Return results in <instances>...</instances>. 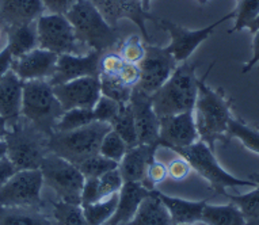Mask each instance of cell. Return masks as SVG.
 Segmentation results:
<instances>
[{
  "label": "cell",
  "mask_w": 259,
  "mask_h": 225,
  "mask_svg": "<svg viewBox=\"0 0 259 225\" xmlns=\"http://www.w3.org/2000/svg\"><path fill=\"white\" fill-rule=\"evenodd\" d=\"M214 63L209 64L204 76L198 79V94L193 109L200 140L206 143L212 151L216 141L228 143V125L232 118V99L227 98L223 89H213L206 84Z\"/></svg>",
  "instance_id": "6da1fadb"
},
{
  "label": "cell",
  "mask_w": 259,
  "mask_h": 225,
  "mask_svg": "<svg viewBox=\"0 0 259 225\" xmlns=\"http://www.w3.org/2000/svg\"><path fill=\"white\" fill-rule=\"evenodd\" d=\"M200 63H185L178 65L170 79L152 94V106L157 117L193 111L198 94L196 71Z\"/></svg>",
  "instance_id": "7a4b0ae2"
},
{
  "label": "cell",
  "mask_w": 259,
  "mask_h": 225,
  "mask_svg": "<svg viewBox=\"0 0 259 225\" xmlns=\"http://www.w3.org/2000/svg\"><path fill=\"white\" fill-rule=\"evenodd\" d=\"M65 17L71 22L77 41L90 51L106 53L121 42L118 30L105 21L90 0H77Z\"/></svg>",
  "instance_id": "3957f363"
},
{
  "label": "cell",
  "mask_w": 259,
  "mask_h": 225,
  "mask_svg": "<svg viewBox=\"0 0 259 225\" xmlns=\"http://www.w3.org/2000/svg\"><path fill=\"white\" fill-rule=\"evenodd\" d=\"M5 140L7 143V157L18 171L37 170L41 167L44 157L49 153V136L22 117L17 122L9 125Z\"/></svg>",
  "instance_id": "277c9868"
},
{
  "label": "cell",
  "mask_w": 259,
  "mask_h": 225,
  "mask_svg": "<svg viewBox=\"0 0 259 225\" xmlns=\"http://www.w3.org/2000/svg\"><path fill=\"white\" fill-rule=\"evenodd\" d=\"M110 130V123L94 121L75 130L55 132L49 136L48 149L77 167L85 159L99 153L103 137Z\"/></svg>",
  "instance_id": "5b68a950"
},
{
  "label": "cell",
  "mask_w": 259,
  "mask_h": 225,
  "mask_svg": "<svg viewBox=\"0 0 259 225\" xmlns=\"http://www.w3.org/2000/svg\"><path fill=\"white\" fill-rule=\"evenodd\" d=\"M64 114V109L56 98L53 87L47 79L29 80L23 83L22 117L35 127L52 136L56 123Z\"/></svg>",
  "instance_id": "8992f818"
},
{
  "label": "cell",
  "mask_w": 259,
  "mask_h": 225,
  "mask_svg": "<svg viewBox=\"0 0 259 225\" xmlns=\"http://www.w3.org/2000/svg\"><path fill=\"white\" fill-rule=\"evenodd\" d=\"M186 159L191 166V170H194L197 174H200L205 181H208L213 190L227 196V187L238 186H255L254 181H246V179L235 178L234 175L228 174L223 167L219 164L214 153L206 143L198 140L194 144L183 148L171 149Z\"/></svg>",
  "instance_id": "52a82bcc"
},
{
  "label": "cell",
  "mask_w": 259,
  "mask_h": 225,
  "mask_svg": "<svg viewBox=\"0 0 259 225\" xmlns=\"http://www.w3.org/2000/svg\"><path fill=\"white\" fill-rule=\"evenodd\" d=\"M39 170L42 172L44 185L51 187L60 201L81 205V193L85 179L75 164L49 152L44 157Z\"/></svg>",
  "instance_id": "ba28073f"
},
{
  "label": "cell",
  "mask_w": 259,
  "mask_h": 225,
  "mask_svg": "<svg viewBox=\"0 0 259 225\" xmlns=\"http://www.w3.org/2000/svg\"><path fill=\"white\" fill-rule=\"evenodd\" d=\"M38 48L56 55H87L90 49L76 38L75 30L65 15L44 14L37 19Z\"/></svg>",
  "instance_id": "9c48e42d"
},
{
  "label": "cell",
  "mask_w": 259,
  "mask_h": 225,
  "mask_svg": "<svg viewBox=\"0 0 259 225\" xmlns=\"http://www.w3.org/2000/svg\"><path fill=\"white\" fill-rule=\"evenodd\" d=\"M44 186L42 172L37 170L17 171L14 176L0 189V206H31L41 205Z\"/></svg>",
  "instance_id": "30bf717a"
},
{
  "label": "cell",
  "mask_w": 259,
  "mask_h": 225,
  "mask_svg": "<svg viewBox=\"0 0 259 225\" xmlns=\"http://www.w3.org/2000/svg\"><path fill=\"white\" fill-rule=\"evenodd\" d=\"M139 67L141 76L137 85L152 95L170 79L178 63L168 48L145 43V56L139 63Z\"/></svg>",
  "instance_id": "8fae6325"
},
{
  "label": "cell",
  "mask_w": 259,
  "mask_h": 225,
  "mask_svg": "<svg viewBox=\"0 0 259 225\" xmlns=\"http://www.w3.org/2000/svg\"><path fill=\"white\" fill-rule=\"evenodd\" d=\"M232 18H235V11L230 13L228 15H224L214 23L200 30L185 29L174 22L168 21V19H160V18L157 19L156 25L160 26L161 29H164L170 34L171 43L167 48L172 53L177 63H185L196 52L197 48L213 34L216 27H219L223 22L230 21Z\"/></svg>",
  "instance_id": "7c38bea8"
},
{
  "label": "cell",
  "mask_w": 259,
  "mask_h": 225,
  "mask_svg": "<svg viewBox=\"0 0 259 225\" xmlns=\"http://www.w3.org/2000/svg\"><path fill=\"white\" fill-rule=\"evenodd\" d=\"M99 13L102 14L105 21L117 29V25L121 19H129L140 29L141 35L145 39V43H151L152 39L149 37L147 27H145V21H152L156 23L157 19L155 15L145 11L141 0H90Z\"/></svg>",
  "instance_id": "4fadbf2b"
},
{
  "label": "cell",
  "mask_w": 259,
  "mask_h": 225,
  "mask_svg": "<svg viewBox=\"0 0 259 225\" xmlns=\"http://www.w3.org/2000/svg\"><path fill=\"white\" fill-rule=\"evenodd\" d=\"M52 87L64 111L71 109H94L102 95L99 76L79 77Z\"/></svg>",
  "instance_id": "5bb4252c"
},
{
  "label": "cell",
  "mask_w": 259,
  "mask_h": 225,
  "mask_svg": "<svg viewBox=\"0 0 259 225\" xmlns=\"http://www.w3.org/2000/svg\"><path fill=\"white\" fill-rule=\"evenodd\" d=\"M129 105L133 111L139 145L145 144L159 147L160 119L153 110L152 95L145 93L139 85H135L132 88Z\"/></svg>",
  "instance_id": "9a60e30c"
},
{
  "label": "cell",
  "mask_w": 259,
  "mask_h": 225,
  "mask_svg": "<svg viewBox=\"0 0 259 225\" xmlns=\"http://www.w3.org/2000/svg\"><path fill=\"white\" fill-rule=\"evenodd\" d=\"M159 147L183 148L200 140L193 111L160 117Z\"/></svg>",
  "instance_id": "2e32d148"
},
{
  "label": "cell",
  "mask_w": 259,
  "mask_h": 225,
  "mask_svg": "<svg viewBox=\"0 0 259 225\" xmlns=\"http://www.w3.org/2000/svg\"><path fill=\"white\" fill-rule=\"evenodd\" d=\"M103 52L90 51L87 55H60L55 72L49 77L52 85L63 84L79 77L99 76V61Z\"/></svg>",
  "instance_id": "e0dca14e"
},
{
  "label": "cell",
  "mask_w": 259,
  "mask_h": 225,
  "mask_svg": "<svg viewBox=\"0 0 259 225\" xmlns=\"http://www.w3.org/2000/svg\"><path fill=\"white\" fill-rule=\"evenodd\" d=\"M59 55L53 52L35 48L29 53L13 60L11 69L22 81L42 80L55 72Z\"/></svg>",
  "instance_id": "ac0fdd59"
},
{
  "label": "cell",
  "mask_w": 259,
  "mask_h": 225,
  "mask_svg": "<svg viewBox=\"0 0 259 225\" xmlns=\"http://www.w3.org/2000/svg\"><path fill=\"white\" fill-rule=\"evenodd\" d=\"M157 145L140 144L129 148L118 163V171L123 182L144 183L149 164L155 160Z\"/></svg>",
  "instance_id": "d6986e66"
},
{
  "label": "cell",
  "mask_w": 259,
  "mask_h": 225,
  "mask_svg": "<svg viewBox=\"0 0 259 225\" xmlns=\"http://www.w3.org/2000/svg\"><path fill=\"white\" fill-rule=\"evenodd\" d=\"M42 0H0V23L9 30L29 25L44 15Z\"/></svg>",
  "instance_id": "ffe728a7"
},
{
  "label": "cell",
  "mask_w": 259,
  "mask_h": 225,
  "mask_svg": "<svg viewBox=\"0 0 259 225\" xmlns=\"http://www.w3.org/2000/svg\"><path fill=\"white\" fill-rule=\"evenodd\" d=\"M23 83L11 68L0 76V115L7 119L9 125L22 117Z\"/></svg>",
  "instance_id": "44dd1931"
},
{
  "label": "cell",
  "mask_w": 259,
  "mask_h": 225,
  "mask_svg": "<svg viewBox=\"0 0 259 225\" xmlns=\"http://www.w3.org/2000/svg\"><path fill=\"white\" fill-rule=\"evenodd\" d=\"M151 191L152 190L143 186L141 183L123 182L118 193L119 198L117 209L113 217L107 221V225H121L132 220L143 200L151 194Z\"/></svg>",
  "instance_id": "7402d4cb"
},
{
  "label": "cell",
  "mask_w": 259,
  "mask_h": 225,
  "mask_svg": "<svg viewBox=\"0 0 259 225\" xmlns=\"http://www.w3.org/2000/svg\"><path fill=\"white\" fill-rule=\"evenodd\" d=\"M156 196L160 198V201L164 204L167 210L170 212V216L172 218V222L175 224H190L194 225L197 222H201V216L202 210L206 205V201H187L177 197H170L163 194L156 190Z\"/></svg>",
  "instance_id": "603a6c76"
},
{
  "label": "cell",
  "mask_w": 259,
  "mask_h": 225,
  "mask_svg": "<svg viewBox=\"0 0 259 225\" xmlns=\"http://www.w3.org/2000/svg\"><path fill=\"white\" fill-rule=\"evenodd\" d=\"M121 225H174V222L170 212L156 196V190H152L143 200L132 220Z\"/></svg>",
  "instance_id": "cb8c5ba5"
},
{
  "label": "cell",
  "mask_w": 259,
  "mask_h": 225,
  "mask_svg": "<svg viewBox=\"0 0 259 225\" xmlns=\"http://www.w3.org/2000/svg\"><path fill=\"white\" fill-rule=\"evenodd\" d=\"M9 43L7 48L13 55V59L29 53L38 48V35H37V21L29 25L15 26L7 30Z\"/></svg>",
  "instance_id": "d4e9b609"
},
{
  "label": "cell",
  "mask_w": 259,
  "mask_h": 225,
  "mask_svg": "<svg viewBox=\"0 0 259 225\" xmlns=\"http://www.w3.org/2000/svg\"><path fill=\"white\" fill-rule=\"evenodd\" d=\"M0 225H53L38 208L0 206Z\"/></svg>",
  "instance_id": "484cf974"
},
{
  "label": "cell",
  "mask_w": 259,
  "mask_h": 225,
  "mask_svg": "<svg viewBox=\"0 0 259 225\" xmlns=\"http://www.w3.org/2000/svg\"><path fill=\"white\" fill-rule=\"evenodd\" d=\"M205 225H246L242 210L232 202L228 205H205L201 216Z\"/></svg>",
  "instance_id": "4316f807"
},
{
  "label": "cell",
  "mask_w": 259,
  "mask_h": 225,
  "mask_svg": "<svg viewBox=\"0 0 259 225\" xmlns=\"http://www.w3.org/2000/svg\"><path fill=\"white\" fill-rule=\"evenodd\" d=\"M252 181L256 185L250 193L242 196H231L227 193L225 196L242 210L243 216L246 218V225H259V174H255Z\"/></svg>",
  "instance_id": "83f0119b"
},
{
  "label": "cell",
  "mask_w": 259,
  "mask_h": 225,
  "mask_svg": "<svg viewBox=\"0 0 259 225\" xmlns=\"http://www.w3.org/2000/svg\"><path fill=\"white\" fill-rule=\"evenodd\" d=\"M110 125L111 129L118 133L119 137L125 141L127 149L135 148L139 145V137H137L136 125H135V118H133V111L129 103L121 106L118 114L113 119Z\"/></svg>",
  "instance_id": "f1b7e54d"
},
{
  "label": "cell",
  "mask_w": 259,
  "mask_h": 225,
  "mask_svg": "<svg viewBox=\"0 0 259 225\" xmlns=\"http://www.w3.org/2000/svg\"><path fill=\"white\" fill-rule=\"evenodd\" d=\"M118 198L119 194L117 193V194L107 197L105 200H101L98 202L81 206L87 222L90 225L106 224L107 221L110 220L113 214H114L117 205H118Z\"/></svg>",
  "instance_id": "f546056e"
},
{
  "label": "cell",
  "mask_w": 259,
  "mask_h": 225,
  "mask_svg": "<svg viewBox=\"0 0 259 225\" xmlns=\"http://www.w3.org/2000/svg\"><path fill=\"white\" fill-rule=\"evenodd\" d=\"M101 80V94L103 97L113 99L119 105H126L131 101L132 88L121 81L118 76H107V75H99Z\"/></svg>",
  "instance_id": "4dcf8cb0"
},
{
  "label": "cell",
  "mask_w": 259,
  "mask_h": 225,
  "mask_svg": "<svg viewBox=\"0 0 259 225\" xmlns=\"http://www.w3.org/2000/svg\"><path fill=\"white\" fill-rule=\"evenodd\" d=\"M94 121H95V118H94L93 109H71V110L64 111L61 118L56 123L55 132L75 130V129L85 126Z\"/></svg>",
  "instance_id": "1f68e13d"
},
{
  "label": "cell",
  "mask_w": 259,
  "mask_h": 225,
  "mask_svg": "<svg viewBox=\"0 0 259 225\" xmlns=\"http://www.w3.org/2000/svg\"><path fill=\"white\" fill-rule=\"evenodd\" d=\"M239 139L242 144L252 152L259 155V130L254 127L248 126L240 119L231 118L228 125V139Z\"/></svg>",
  "instance_id": "d6a6232c"
},
{
  "label": "cell",
  "mask_w": 259,
  "mask_h": 225,
  "mask_svg": "<svg viewBox=\"0 0 259 225\" xmlns=\"http://www.w3.org/2000/svg\"><path fill=\"white\" fill-rule=\"evenodd\" d=\"M53 216L57 225H90L83 213L81 205H73L68 202H55Z\"/></svg>",
  "instance_id": "836d02e7"
},
{
  "label": "cell",
  "mask_w": 259,
  "mask_h": 225,
  "mask_svg": "<svg viewBox=\"0 0 259 225\" xmlns=\"http://www.w3.org/2000/svg\"><path fill=\"white\" fill-rule=\"evenodd\" d=\"M77 168L80 170L84 179L101 178L102 175H105L109 171L118 168V163L107 159V157H105L101 153H97V155L85 159L84 162H81L77 166Z\"/></svg>",
  "instance_id": "e575fe53"
},
{
  "label": "cell",
  "mask_w": 259,
  "mask_h": 225,
  "mask_svg": "<svg viewBox=\"0 0 259 225\" xmlns=\"http://www.w3.org/2000/svg\"><path fill=\"white\" fill-rule=\"evenodd\" d=\"M259 0H238V6L235 10V25L228 33H236L243 29H247L251 22L258 17Z\"/></svg>",
  "instance_id": "d590c367"
},
{
  "label": "cell",
  "mask_w": 259,
  "mask_h": 225,
  "mask_svg": "<svg viewBox=\"0 0 259 225\" xmlns=\"http://www.w3.org/2000/svg\"><path fill=\"white\" fill-rule=\"evenodd\" d=\"M126 151L127 145L125 144V141L113 129L107 133L106 136L103 137L102 143H101V148H99V153L101 155H103L107 159L114 160L117 163L122 160L123 155L126 153Z\"/></svg>",
  "instance_id": "8d00e7d4"
},
{
  "label": "cell",
  "mask_w": 259,
  "mask_h": 225,
  "mask_svg": "<svg viewBox=\"0 0 259 225\" xmlns=\"http://www.w3.org/2000/svg\"><path fill=\"white\" fill-rule=\"evenodd\" d=\"M119 56L125 63L139 64L145 56V43L141 42L139 35H131L125 42L121 43Z\"/></svg>",
  "instance_id": "74e56055"
},
{
  "label": "cell",
  "mask_w": 259,
  "mask_h": 225,
  "mask_svg": "<svg viewBox=\"0 0 259 225\" xmlns=\"http://www.w3.org/2000/svg\"><path fill=\"white\" fill-rule=\"evenodd\" d=\"M123 185L122 176L119 174L118 168L111 170L98 178V197L99 201L105 200L107 197L117 194Z\"/></svg>",
  "instance_id": "f35d334b"
},
{
  "label": "cell",
  "mask_w": 259,
  "mask_h": 225,
  "mask_svg": "<svg viewBox=\"0 0 259 225\" xmlns=\"http://www.w3.org/2000/svg\"><path fill=\"white\" fill-rule=\"evenodd\" d=\"M121 106L122 105H119L118 102L101 95V98L98 99V102L93 109L94 118H95V121H99V122L111 123L113 119L118 114Z\"/></svg>",
  "instance_id": "ab89813d"
},
{
  "label": "cell",
  "mask_w": 259,
  "mask_h": 225,
  "mask_svg": "<svg viewBox=\"0 0 259 225\" xmlns=\"http://www.w3.org/2000/svg\"><path fill=\"white\" fill-rule=\"evenodd\" d=\"M123 64L125 61L119 56V53L106 52V53H103L101 61H99V72L101 75H107V76H118Z\"/></svg>",
  "instance_id": "60d3db41"
},
{
  "label": "cell",
  "mask_w": 259,
  "mask_h": 225,
  "mask_svg": "<svg viewBox=\"0 0 259 225\" xmlns=\"http://www.w3.org/2000/svg\"><path fill=\"white\" fill-rule=\"evenodd\" d=\"M167 178H168V168H167L166 164L153 160L147 170V176H145L143 186H145L149 190H155V186L164 182Z\"/></svg>",
  "instance_id": "b9f144b4"
},
{
  "label": "cell",
  "mask_w": 259,
  "mask_h": 225,
  "mask_svg": "<svg viewBox=\"0 0 259 225\" xmlns=\"http://www.w3.org/2000/svg\"><path fill=\"white\" fill-rule=\"evenodd\" d=\"M167 168H168V176H170L171 179L177 181V182L185 181L191 172V166L189 164V162H187L186 159L182 156H179L178 159L171 160V162L167 164Z\"/></svg>",
  "instance_id": "7bdbcfd3"
},
{
  "label": "cell",
  "mask_w": 259,
  "mask_h": 225,
  "mask_svg": "<svg viewBox=\"0 0 259 225\" xmlns=\"http://www.w3.org/2000/svg\"><path fill=\"white\" fill-rule=\"evenodd\" d=\"M140 67L139 64H131V63H125L123 64L122 69L119 72L118 77L121 79L122 83H125L129 87H135V85L139 84L140 81Z\"/></svg>",
  "instance_id": "ee69618b"
},
{
  "label": "cell",
  "mask_w": 259,
  "mask_h": 225,
  "mask_svg": "<svg viewBox=\"0 0 259 225\" xmlns=\"http://www.w3.org/2000/svg\"><path fill=\"white\" fill-rule=\"evenodd\" d=\"M76 2L77 0H42V5L45 11H49V14L65 15Z\"/></svg>",
  "instance_id": "f6af8a7d"
},
{
  "label": "cell",
  "mask_w": 259,
  "mask_h": 225,
  "mask_svg": "<svg viewBox=\"0 0 259 225\" xmlns=\"http://www.w3.org/2000/svg\"><path fill=\"white\" fill-rule=\"evenodd\" d=\"M17 168L10 160L9 157L6 156L0 160V189L5 186L6 183L9 182L10 179L13 178L14 174L17 172Z\"/></svg>",
  "instance_id": "bcb514c9"
},
{
  "label": "cell",
  "mask_w": 259,
  "mask_h": 225,
  "mask_svg": "<svg viewBox=\"0 0 259 225\" xmlns=\"http://www.w3.org/2000/svg\"><path fill=\"white\" fill-rule=\"evenodd\" d=\"M255 65H258L259 67V31L255 33L254 39H252V57H251L250 61H247V63L244 64L242 72L243 73L250 72Z\"/></svg>",
  "instance_id": "7dc6e473"
},
{
  "label": "cell",
  "mask_w": 259,
  "mask_h": 225,
  "mask_svg": "<svg viewBox=\"0 0 259 225\" xmlns=\"http://www.w3.org/2000/svg\"><path fill=\"white\" fill-rule=\"evenodd\" d=\"M13 55L7 47L0 52V76H3L10 68H11V64H13Z\"/></svg>",
  "instance_id": "c3c4849f"
},
{
  "label": "cell",
  "mask_w": 259,
  "mask_h": 225,
  "mask_svg": "<svg viewBox=\"0 0 259 225\" xmlns=\"http://www.w3.org/2000/svg\"><path fill=\"white\" fill-rule=\"evenodd\" d=\"M7 132H9V122H7V119L0 115V140L5 139Z\"/></svg>",
  "instance_id": "681fc988"
},
{
  "label": "cell",
  "mask_w": 259,
  "mask_h": 225,
  "mask_svg": "<svg viewBox=\"0 0 259 225\" xmlns=\"http://www.w3.org/2000/svg\"><path fill=\"white\" fill-rule=\"evenodd\" d=\"M247 29L250 30V33H252V34H255L256 31H259V14H258V17L255 18L254 21L251 22L250 25H248Z\"/></svg>",
  "instance_id": "f907efd6"
},
{
  "label": "cell",
  "mask_w": 259,
  "mask_h": 225,
  "mask_svg": "<svg viewBox=\"0 0 259 225\" xmlns=\"http://www.w3.org/2000/svg\"><path fill=\"white\" fill-rule=\"evenodd\" d=\"M6 156H7V143L5 139H2L0 140V160Z\"/></svg>",
  "instance_id": "816d5d0a"
},
{
  "label": "cell",
  "mask_w": 259,
  "mask_h": 225,
  "mask_svg": "<svg viewBox=\"0 0 259 225\" xmlns=\"http://www.w3.org/2000/svg\"><path fill=\"white\" fill-rule=\"evenodd\" d=\"M141 5L144 7L145 11H151V0H141Z\"/></svg>",
  "instance_id": "f5cc1de1"
},
{
  "label": "cell",
  "mask_w": 259,
  "mask_h": 225,
  "mask_svg": "<svg viewBox=\"0 0 259 225\" xmlns=\"http://www.w3.org/2000/svg\"><path fill=\"white\" fill-rule=\"evenodd\" d=\"M197 2H198V3H200L201 6H205V5H206V3H208L209 0H197Z\"/></svg>",
  "instance_id": "db71d44e"
},
{
  "label": "cell",
  "mask_w": 259,
  "mask_h": 225,
  "mask_svg": "<svg viewBox=\"0 0 259 225\" xmlns=\"http://www.w3.org/2000/svg\"><path fill=\"white\" fill-rule=\"evenodd\" d=\"M175 225H190V224H175Z\"/></svg>",
  "instance_id": "11a10c76"
}]
</instances>
